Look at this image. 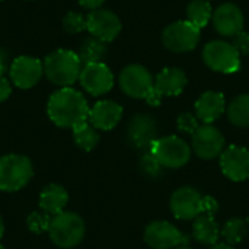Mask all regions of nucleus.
<instances>
[{
  "instance_id": "1",
  "label": "nucleus",
  "mask_w": 249,
  "mask_h": 249,
  "mask_svg": "<svg viewBox=\"0 0 249 249\" xmlns=\"http://www.w3.org/2000/svg\"><path fill=\"white\" fill-rule=\"evenodd\" d=\"M89 111L86 98L73 88H61L54 92L47 105L50 120L61 128H74L88 121Z\"/></svg>"
},
{
  "instance_id": "2",
  "label": "nucleus",
  "mask_w": 249,
  "mask_h": 249,
  "mask_svg": "<svg viewBox=\"0 0 249 249\" xmlns=\"http://www.w3.org/2000/svg\"><path fill=\"white\" fill-rule=\"evenodd\" d=\"M169 207L175 219L194 220L201 214H214L219 210V203L193 187H181L171 196Z\"/></svg>"
},
{
  "instance_id": "3",
  "label": "nucleus",
  "mask_w": 249,
  "mask_h": 249,
  "mask_svg": "<svg viewBox=\"0 0 249 249\" xmlns=\"http://www.w3.org/2000/svg\"><path fill=\"white\" fill-rule=\"evenodd\" d=\"M42 64L47 79L61 88H70L79 80L82 71V61L71 50H55L45 57Z\"/></svg>"
},
{
  "instance_id": "4",
  "label": "nucleus",
  "mask_w": 249,
  "mask_h": 249,
  "mask_svg": "<svg viewBox=\"0 0 249 249\" xmlns=\"http://www.w3.org/2000/svg\"><path fill=\"white\" fill-rule=\"evenodd\" d=\"M85 222L73 212H61L51 219L48 229L51 241L60 248L69 249L79 245L85 238Z\"/></svg>"
},
{
  "instance_id": "5",
  "label": "nucleus",
  "mask_w": 249,
  "mask_h": 249,
  "mask_svg": "<svg viewBox=\"0 0 249 249\" xmlns=\"http://www.w3.org/2000/svg\"><path fill=\"white\" fill-rule=\"evenodd\" d=\"M31 160L22 155H6L0 158V190L13 193L22 190L32 178Z\"/></svg>"
},
{
  "instance_id": "6",
  "label": "nucleus",
  "mask_w": 249,
  "mask_h": 249,
  "mask_svg": "<svg viewBox=\"0 0 249 249\" xmlns=\"http://www.w3.org/2000/svg\"><path fill=\"white\" fill-rule=\"evenodd\" d=\"M149 152H152L160 165L168 169H179L191 159V146L178 136L158 139Z\"/></svg>"
},
{
  "instance_id": "7",
  "label": "nucleus",
  "mask_w": 249,
  "mask_h": 249,
  "mask_svg": "<svg viewBox=\"0 0 249 249\" xmlns=\"http://www.w3.org/2000/svg\"><path fill=\"white\" fill-rule=\"evenodd\" d=\"M203 60L214 71L219 73H236L241 69V57L233 44L226 41H210L203 50Z\"/></svg>"
},
{
  "instance_id": "8",
  "label": "nucleus",
  "mask_w": 249,
  "mask_h": 249,
  "mask_svg": "<svg viewBox=\"0 0 249 249\" xmlns=\"http://www.w3.org/2000/svg\"><path fill=\"white\" fill-rule=\"evenodd\" d=\"M144 242L152 249H175L190 242V238L169 222H152L144 229Z\"/></svg>"
},
{
  "instance_id": "9",
  "label": "nucleus",
  "mask_w": 249,
  "mask_h": 249,
  "mask_svg": "<svg viewBox=\"0 0 249 249\" xmlns=\"http://www.w3.org/2000/svg\"><path fill=\"white\" fill-rule=\"evenodd\" d=\"M163 45L174 53H188L194 50L200 41V28L190 20H178L163 29Z\"/></svg>"
},
{
  "instance_id": "10",
  "label": "nucleus",
  "mask_w": 249,
  "mask_h": 249,
  "mask_svg": "<svg viewBox=\"0 0 249 249\" xmlns=\"http://www.w3.org/2000/svg\"><path fill=\"white\" fill-rule=\"evenodd\" d=\"M120 86L130 98L147 99L155 89V80L146 67L140 64H130L123 69L120 74Z\"/></svg>"
},
{
  "instance_id": "11",
  "label": "nucleus",
  "mask_w": 249,
  "mask_h": 249,
  "mask_svg": "<svg viewBox=\"0 0 249 249\" xmlns=\"http://www.w3.org/2000/svg\"><path fill=\"white\" fill-rule=\"evenodd\" d=\"M225 149V136L213 124H203L193 134V150L200 159H214L220 156Z\"/></svg>"
},
{
  "instance_id": "12",
  "label": "nucleus",
  "mask_w": 249,
  "mask_h": 249,
  "mask_svg": "<svg viewBox=\"0 0 249 249\" xmlns=\"http://www.w3.org/2000/svg\"><path fill=\"white\" fill-rule=\"evenodd\" d=\"M79 80L83 89L93 96L104 95L109 92L114 86V74L102 61L83 66Z\"/></svg>"
},
{
  "instance_id": "13",
  "label": "nucleus",
  "mask_w": 249,
  "mask_h": 249,
  "mask_svg": "<svg viewBox=\"0 0 249 249\" xmlns=\"http://www.w3.org/2000/svg\"><path fill=\"white\" fill-rule=\"evenodd\" d=\"M222 172L235 182H242L249 178V150L238 146H228L220 155Z\"/></svg>"
},
{
  "instance_id": "14",
  "label": "nucleus",
  "mask_w": 249,
  "mask_h": 249,
  "mask_svg": "<svg viewBox=\"0 0 249 249\" xmlns=\"http://www.w3.org/2000/svg\"><path fill=\"white\" fill-rule=\"evenodd\" d=\"M44 74V64L41 60L20 55L16 57L10 64V79L20 89L34 88Z\"/></svg>"
},
{
  "instance_id": "15",
  "label": "nucleus",
  "mask_w": 249,
  "mask_h": 249,
  "mask_svg": "<svg viewBox=\"0 0 249 249\" xmlns=\"http://www.w3.org/2000/svg\"><path fill=\"white\" fill-rule=\"evenodd\" d=\"M128 142L143 150H150L153 143L158 140V124L156 120L149 114H137L131 118L127 128Z\"/></svg>"
},
{
  "instance_id": "16",
  "label": "nucleus",
  "mask_w": 249,
  "mask_h": 249,
  "mask_svg": "<svg viewBox=\"0 0 249 249\" xmlns=\"http://www.w3.org/2000/svg\"><path fill=\"white\" fill-rule=\"evenodd\" d=\"M86 19H88V31L92 34V36L104 42L114 41L121 32V22L118 16L111 10L107 9L92 10L86 16Z\"/></svg>"
},
{
  "instance_id": "17",
  "label": "nucleus",
  "mask_w": 249,
  "mask_h": 249,
  "mask_svg": "<svg viewBox=\"0 0 249 249\" xmlns=\"http://www.w3.org/2000/svg\"><path fill=\"white\" fill-rule=\"evenodd\" d=\"M214 29L223 36H235L244 31V15L242 10L233 3L220 4L213 13Z\"/></svg>"
},
{
  "instance_id": "18",
  "label": "nucleus",
  "mask_w": 249,
  "mask_h": 249,
  "mask_svg": "<svg viewBox=\"0 0 249 249\" xmlns=\"http://www.w3.org/2000/svg\"><path fill=\"white\" fill-rule=\"evenodd\" d=\"M123 117V107L114 101H99L89 111L90 124L104 131H109L118 125Z\"/></svg>"
},
{
  "instance_id": "19",
  "label": "nucleus",
  "mask_w": 249,
  "mask_h": 249,
  "mask_svg": "<svg viewBox=\"0 0 249 249\" xmlns=\"http://www.w3.org/2000/svg\"><path fill=\"white\" fill-rule=\"evenodd\" d=\"M226 109L225 96L220 92L207 90L196 102V117L203 124H213L219 120Z\"/></svg>"
},
{
  "instance_id": "20",
  "label": "nucleus",
  "mask_w": 249,
  "mask_h": 249,
  "mask_svg": "<svg viewBox=\"0 0 249 249\" xmlns=\"http://www.w3.org/2000/svg\"><path fill=\"white\" fill-rule=\"evenodd\" d=\"M187 86V74L177 67L163 69L155 79V92L159 98L178 96Z\"/></svg>"
},
{
  "instance_id": "21",
  "label": "nucleus",
  "mask_w": 249,
  "mask_h": 249,
  "mask_svg": "<svg viewBox=\"0 0 249 249\" xmlns=\"http://www.w3.org/2000/svg\"><path fill=\"white\" fill-rule=\"evenodd\" d=\"M69 203V194L64 187L58 184L47 185L39 194V207L42 212L48 213L50 216H55L64 212V207Z\"/></svg>"
},
{
  "instance_id": "22",
  "label": "nucleus",
  "mask_w": 249,
  "mask_h": 249,
  "mask_svg": "<svg viewBox=\"0 0 249 249\" xmlns=\"http://www.w3.org/2000/svg\"><path fill=\"white\" fill-rule=\"evenodd\" d=\"M193 238L203 244L213 247L220 238V228L213 214H201L194 219L193 223Z\"/></svg>"
},
{
  "instance_id": "23",
  "label": "nucleus",
  "mask_w": 249,
  "mask_h": 249,
  "mask_svg": "<svg viewBox=\"0 0 249 249\" xmlns=\"http://www.w3.org/2000/svg\"><path fill=\"white\" fill-rule=\"evenodd\" d=\"M228 118L229 121L239 127H249V93L236 96L228 107Z\"/></svg>"
},
{
  "instance_id": "24",
  "label": "nucleus",
  "mask_w": 249,
  "mask_h": 249,
  "mask_svg": "<svg viewBox=\"0 0 249 249\" xmlns=\"http://www.w3.org/2000/svg\"><path fill=\"white\" fill-rule=\"evenodd\" d=\"M73 139H74V143L77 144V147H80L85 152L93 150L99 143V134L96 133V128L92 124H89L88 121H85L73 128Z\"/></svg>"
},
{
  "instance_id": "25",
  "label": "nucleus",
  "mask_w": 249,
  "mask_h": 249,
  "mask_svg": "<svg viewBox=\"0 0 249 249\" xmlns=\"http://www.w3.org/2000/svg\"><path fill=\"white\" fill-rule=\"evenodd\" d=\"M107 53V45L104 41L92 36L83 41V44L80 45V51H79V58L82 61V64H90V63H99L104 55Z\"/></svg>"
},
{
  "instance_id": "26",
  "label": "nucleus",
  "mask_w": 249,
  "mask_h": 249,
  "mask_svg": "<svg viewBox=\"0 0 249 249\" xmlns=\"http://www.w3.org/2000/svg\"><path fill=\"white\" fill-rule=\"evenodd\" d=\"M187 16L193 25L197 28H204L213 18V9L209 0H193L187 7Z\"/></svg>"
},
{
  "instance_id": "27",
  "label": "nucleus",
  "mask_w": 249,
  "mask_h": 249,
  "mask_svg": "<svg viewBox=\"0 0 249 249\" xmlns=\"http://www.w3.org/2000/svg\"><path fill=\"white\" fill-rule=\"evenodd\" d=\"M245 235H247V223L238 217L229 219L220 229V236L225 239V244L232 247L242 242Z\"/></svg>"
},
{
  "instance_id": "28",
  "label": "nucleus",
  "mask_w": 249,
  "mask_h": 249,
  "mask_svg": "<svg viewBox=\"0 0 249 249\" xmlns=\"http://www.w3.org/2000/svg\"><path fill=\"white\" fill-rule=\"evenodd\" d=\"M139 168H140V171H142L144 175H147V177H150V178H159V177L162 175L163 169H165L152 152H147V153H144V155L140 158V160H139Z\"/></svg>"
},
{
  "instance_id": "29",
  "label": "nucleus",
  "mask_w": 249,
  "mask_h": 249,
  "mask_svg": "<svg viewBox=\"0 0 249 249\" xmlns=\"http://www.w3.org/2000/svg\"><path fill=\"white\" fill-rule=\"evenodd\" d=\"M51 216L45 212H34L28 216V228L31 232L39 235V233H44V232H48L50 229V225H51Z\"/></svg>"
},
{
  "instance_id": "30",
  "label": "nucleus",
  "mask_w": 249,
  "mask_h": 249,
  "mask_svg": "<svg viewBox=\"0 0 249 249\" xmlns=\"http://www.w3.org/2000/svg\"><path fill=\"white\" fill-rule=\"evenodd\" d=\"M63 28L67 34H79L88 29V19L77 12H69L63 19Z\"/></svg>"
},
{
  "instance_id": "31",
  "label": "nucleus",
  "mask_w": 249,
  "mask_h": 249,
  "mask_svg": "<svg viewBox=\"0 0 249 249\" xmlns=\"http://www.w3.org/2000/svg\"><path fill=\"white\" fill-rule=\"evenodd\" d=\"M177 127H178L179 131L193 136V134L198 130V127H200L198 118H197L196 115H193L191 112H184V114H181V115L178 117V120H177Z\"/></svg>"
},
{
  "instance_id": "32",
  "label": "nucleus",
  "mask_w": 249,
  "mask_h": 249,
  "mask_svg": "<svg viewBox=\"0 0 249 249\" xmlns=\"http://www.w3.org/2000/svg\"><path fill=\"white\" fill-rule=\"evenodd\" d=\"M233 47L239 54H249V32L241 31L233 36Z\"/></svg>"
},
{
  "instance_id": "33",
  "label": "nucleus",
  "mask_w": 249,
  "mask_h": 249,
  "mask_svg": "<svg viewBox=\"0 0 249 249\" xmlns=\"http://www.w3.org/2000/svg\"><path fill=\"white\" fill-rule=\"evenodd\" d=\"M10 93H12V88L9 80L4 76H0V104L4 102L10 96Z\"/></svg>"
},
{
  "instance_id": "34",
  "label": "nucleus",
  "mask_w": 249,
  "mask_h": 249,
  "mask_svg": "<svg viewBox=\"0 0 249 249\" xmlns=\"http://www.w3.org/2000/svg\"><path fill=\"white\" fill-rule=\"evenodd\" d=\"M105 0H79L80 6L85 7V9H89V10H96V9H101V6L104 4Z\"/></svg>"
},
{
  "instance_id": "35",
  "label": "nucleus",
  "mask_w": 249,
  "mask_h": 249,
  "mask_svg": "<svg viewBox=\"0 0 249 249\" xmlns=\"http://www.w3.org/2000/svg\"><path fill=\"white\" fill-rule=\"evenodd\" d=\"M6 69H7V55L4 51L0 50V76H4Z\"/></svg>"
},
{
  "instance_id": "36",
  "label": "nucleus",
  "mask_w": 249,
  "mask_h": 249,
  "mask_svg": "<svg viewBox=\"0 0 249 249\" xmlns=\"http://www.w3.org/2000/svg\"><path fill=\"white\" fill-rule=\"evenodd\" d=\"M209 249H235L232 245H228V244H216V245H213V247H210Z\"/></svg>"
},
{
  "instance_id": "37",
  "label": "nucleus",
  "mask_w": 249,
  "mask_h": 249,
  "mask_svg": "<svg viewBox=\"0 0 249 249\" xmlns=\"http://www.w3.org/2000/svg\"><path fill=\"white\" fill-rule=\"evenodd\" d=\"M3 233H4V223H3V219L0 217V239L3 236Z\"/></svg>"
},
{
  "instance_id": "38",
  "label": "nucleus",
  "mask_w": 249,
  "mask_h": 249,
  "mask_svg": "<svg viewBox=\"0 0 249 249\" xmlns=\"http://www.w3.org/2000/svg\"><path fill=\"white\" fill-rule=\"evenodd\" d=\"M175 249H193V248H190V247L184 245V247H178V248H175Z\"/></svg>"
},
{
  "instance_id": "39",
  "label": "nucleus",
  "mask_w": 249,
  "mask_h": 249,
  "mask_svg": "<svg viewBox=\"0 0 249 249\" xmlns=\"http://www.w3.org/2000/svg\"><path fill=\"white\" fill-rule=\"evenodd\" d=\"M0 249H6V248H4V247H3V245H0Z\"/></svg>"
},
{
  "instance_id": "40",
  "label": "nucleus",
  "mask_w": 249,
  "mask_h": 249,
  "mask_svg": "<svg viewBox=\"0 0 249 249\" xmlns=\"http://www.w3.org/2000/svg\"><path fill=\"white\" fill-rule=\"evenodd\" d=\"M248 226H249V216H248Z\"/></svg>"
}]
</instances>
